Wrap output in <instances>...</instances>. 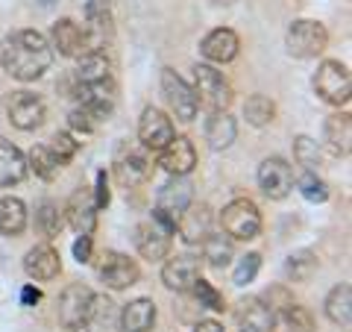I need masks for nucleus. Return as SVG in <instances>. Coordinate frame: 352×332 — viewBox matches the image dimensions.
<instances>
[{"label": "nucleus", "mask_w": 352, "mask_h": 332, "mask_svg": "<svg viewBox=\"0 0 352 332\" xmlns=\"http://www.w3.org/2000/svg\"><path fill=\"white\" fill-rule=\"evenodd\" d=\"M0 65L12 80L32 83L53 65V48L47 36H41L38 30H15L3 39Z\"/></svg>", "instance_id": "nucleus-1"}, {"label": "nucleus", "mask_w": 352, "mask_h": 332, "mask_svg": "<svg viewBox=\"0 0 352 332\" xmlns=\"http://www.w3.org/2000/svg\"><path fill=\"white\" fill-rule=\"evenodd\" d=\"M194 203V185L185 180V176H170V183H164L159 188L156 197V212H153V220L162 224L168 232L176 229V220Z\"/></svg>", "instance_id": "nucleus-2"}, {"label": "nucleus", "mask_w": 352, "mask_h": 332, "mask_svg": "<svg viewBox=\"0 0 352 332\" xmlns=\"http://www.w3.org/2000/svg\"><path fill=\"white\" fill-rule=\"evenodd\" d=\"M314 92L320 97L323 103L329 106H346L349 97H352V76H349V68L340 59H326L320 62V68L314 74Z\"/></svg>", "instance_id": "nucleus-3"}, {"label": "nucleus", "mask_w": 352, "mask_h": 332, "mask_svg": "<svg viewBox=\"0 0 352 332\" xmlns=\"http://www.w3.org/2000/svg\"><path fill=\"white\" fill-rule=\"evenodd\" d=\"M194 94L197 101H200L206 109H212V112H226L229 103H232V85L223 74H220L214 65H197L194 68Z\"/></svg>", "instance_id": "nucleus-4"}, {"label": "nucleus", "mask_w": 352, "mask_h": 332, "mask_svg": "<svg viewBox=\"0 0 352 332\" xmlns=\"http://www.w3.org/2000/svg\"><path fill=\"white\" fill-rule=\"evenodd\" d=\"M220 224H223V232L232 241H252L261 236V212L247 197L229 200L220 212Z\"/></svg>", "instance_id": "nucleus-5"}, {"label": "nucleus", "mask_w": 352, "mask_h": 332, "mask_svg": "<svg viewBox=\"0 0 352 332\" xmlns=\"http://www.w3.org/2000/svg\"><path fill=\"white\" fill-rule=\"evenodd\" d=\"M285 44H288V53L296 59H314L329 48V30L320 24V21L311 18H300L288 27V36H285Z\"/></svg>", "instance_id": "nucleus-6"}, {"label": "nucleus", "mask_w": 352, "mask_h": 332, "mask_svg": "<svg viewBox=\"0 0 352 332\" xmlns=\"http://www.w3.org/2000/svg\"><path fill=\"white\" fill-rule=\"evenodd\" d=\"M94 306V291L82 282L68 285L59 294V324L65 329H82L88 324V315H91Z\"/></svg>", "instance_id": "nucleus-7"}, {"label": "nucleus", "mask_w": 352, "mask_h": 332, "mask_svg": "<svg viewBox=\"0 0 352 332\" xmlns=\"http://www.w3.org/2000/svg\"><path fill=\"white\" fill-rule=\"evenodd\" d=\"M162 94H164V101H168L170 112L179 118V121H194L197 118L200 101H197L194 88L185 83L176 71H170V68L162 71Z\"/></svg>", "instance_id": "nucleus-8"}, {"label": "nucleus", "mask_w": 352, "mask_h": 332, "mask_svg": "<svg viewBox=\"0 0 352 332\" xmlns=\"http://www.w3.org/2000/svg\"><path fill=\"white\" fill-rule=\"evenodd\" d=\"M100 280L106 282V289L112 291H124L132 289L138 280H141V268L135 259H129L126 253H118V250H106L100 256Z\"/></svg>", "instance_id": "nucleus-9"}, {"label": "nucleus", "mask_w": 352, "mask_h": 332, "mask_svg": "<svg viewBox=\"0 0 352 332\" xmlns=\"http://www.w3.org/2000/svg\"><path fill=\"white\" fill-rule=\"evenodd\" d=\"M6 112H9V121H12V127L18 129H38L44 124V118H47V106L38 94L32 92H12L9 94V103H6Z\"/></svg>", "instance_id": "nucleus-10"}, {"label": "nucleus", "mask_w": 352, "mask_h": 332, "mask_svg": "<svg viewBox=\"0 0 352 332\" xmlns=\"http://www.w3.org/2000/svg\"><path fill=\"white\" fill-rule=\"evenodd\" d=\"M50 48L68 59H80L85 53H91V41H88L85 27H80L74 18H59L50 30Z\"/></svg>", "instance_id": "nucleus-11"}, {"label": "nucleus", "mask_w": 352, "mask_h": 332, "mask_svg": "<svg viewBox=\"0 0 352 332\" xmlns=\"http://www.w3.org/2000/svg\"><path fill=\"white\" fill-rule=\"evenodd\" d=\"M258 185L267 200H285L294 188V168L282 156H270L258 165Z\"/></svg>", "instance_id": "nucleus-12"}, {"label": "nucleus", "mask_w": 352, "mask_h": 332, "mask_svg": "<svg viewBox=\"0 0 352 332\" xmlns=\"http://www.w3.org/2000/svg\"><path fill=\"white\" fill-rule=\"evenodd\" d=\"M176 136L173 132V121L156 106H147L138 118V141L144 150H162L168 141Z\"/></svg>", "instance_id": "nucleus-13"}, {"label": "nucleus", "mask_w": 352, "mask_h": 332, "mask_svg": "<svg viewBox=\"0 0 352 332\" xmlns=\"http://www.w3.org/2000/svg\"><path fill=\"white\" fill-rule=\"evenodd\" d=\"M235 324L241 332H273L276 326V312L261 297H247L235 306Z\"/></svg>", "instance_id": "nucleus-14"}, {"label": "nucleus", "mask_w": 352, "mask_h": 332, "mask_svg": "<svg viewBox=\"0 0 352 332\" xmlns=\"http://www.w3.org/2000/svg\"><path fill=\"white\" fill-rule=\"evenodd\" d=\"M159 165L170 176H188L197 165V150L191 145V138L185 136H173L168 145L159 150Z\"/></svg>", "instance_id": "nucleus-15"}, {"label": "nucleus", "mask_w": 352, "mask_h": 332, "mask_svg": "<svg viewBox=\"0 0 352 332\" xmlns=\"http://www.w3.org/2000/svg\"><path fill=\"white\" fill-rule=\"evenodd\" d=\"M238 50H241V39H238V32L229 30V27H217V30H212V32H208V36L200 41L203 59L212 62V65H226V62H232V59L238 56Z\"/></svg>", "instance_id": "nucleus-16"}, {"label": "nucleus", "mask_w": 352, "mask_h": 332, "mask_svg": "<svg viewBox=\"0 0 352 332\" xmlns=\"http://www.w3.org/2000/svg\"><path fill=\"white\" fill-rule=\"evenodd\" d=\"M170 236L173 232H168L162 224L147 220V224H141L135 229V247L147 262H162L170 256Z\"/></svg>", "instance_id": "nucleus-17"}, {"label": "nucleus", "mask_w": 352, "mask_h": 332, "mask_svg": "<svg viewBox=\"0 0 352 332\" xmlns=\"http://www.w3.org/2000/svg\"><path fill=\"white\" fill-rule=\"evenodd\" d=\"M62 212H65V220H68L80 236H91L94 227H97V212H100V209L94 206V194L88 191V188H80V191L71 194V200Z\"/></svg>", "instance_id": "nucleus-18"}, {"label": "nucleus", "mask_w": 352, "mask_h": 332, "mask_svg": "<svg viewBox=\"0 0 352 332\" xmlns=\"http://www.w3.org/2000/svg\"><path fill=\"white\" fill-rule=\"evenodd\" d=\"M115 176L120 180V185L135 188L150 176V159L144 147H124L115 159Z\"/></svg>", "instance_id": "nucleus-19"}, {"label": "nucleus", "mask_w": 352, "mask_h": 332, "mask_svg": "<svg viewBox=\"0 0 352 332\" xmlns=\"http://www.w3.org/2000/svg\"><path fill=\"white\" fill-rule=\"evenodd\" d=\"M200 276V262L194 256H176V259H168L162 268V282L164 289H170L176 294H188L191 285L197 282Z\"/></svg>", "instance_id": "nucleus-20"}, {"label": "nucleus", "mask_w": 352, "mask_h": 332, "mask_svg": "<svg viewBox=\"0 0 352 332\" xmlns=\"http://www.w3.org/2000/svg\"><path fill=\"white\" fill-rule=\"evenodd\" d=\"M24 271L38 282H47V280H56L62 273V259L53 245H36L27 256H24Z\"/></svg>", "instance_id": "nucleus-21"}, {"label": "nucleus", "mask_w": 352, "mask_h": 332, "mask_svg": "<svg viewBox=\"0 0 352 332\" xmlns=\"http://www.w3.org/2000/svg\"><path fill=\"white\" fill-rule=\"evenodd\" d=\"M173 232H179L182 241H188V245H200L208 232H212V212H208V206H194L191 203L179 215V220H176Z\"/></svg>", "instance_id": "nucleus-22"}, {"label": "nucleus", "mask_w": 352, "mask_h": 332, "mask_svg": "<svg viewBox=\"0 0 352 332\" xmlns=\"http://www.w3.org/2000/svg\"><path fill=\"white\" fill-rule=\"evenodd\" d=\"M118 324L124 332H150L156 326V303H153L150 297H138V300L126 303L118 318Z\"/></svg>", "instance_id": "nucleus-23"}, {"label": "nucleus", "mask_w": 352, "mask_h": 332, "mask_svg": "<svg viewBox=\"0 0 352 332\" xmlns=\"http://www.w3.org/2000/svg\"><path fill=\"white\" fill-rule=\"evenodd\" d=\"M323 138H326V147L335 153V156H349L352 150V121L349 112H335L326 118L323 124Z\"/></svg>", "instance_id": "nucleus-24"}, {"label": "nucleus", "mask_w": 352, "mask_h": 332, "mask_svg": "<svg viewBox=\"0 0 352 332\" xmlns=\"http://www.w3.org/2000/svg\"><path fill=\"white\" fill-rule=\"evenodd\" d=\"M27 174H30L27 156L12 145V141L0 138V188H9V185L24 183Z\"/></svg>", "instance_id": "nucleus-25"}, {"label": "nucleus", "mask_w": 352, "mask_h": 332, "mask_svg": "<svg viewBox=\"0 0 352 332\" xmlns=\"http://www.w3.org/2000/svg\"><path fill=\"white\" fill-rule=\"evenodd\" d=\"M238 138V124L229 112H212V118L206 121V141L212 150H226L232 147V141Z\"/></svg>", "instance_id": "nucleus-26"}, {"label": "nucleus", "mask_w": 352, "mask_h": 332, "mask_svg": "<svg viewBox=\"0 0 352 332\" xmlns=\"http://www.w3.org/2000/svg\"><path fill=\"white\" fill-rule=\"evenodd\" d=\"M200 247H203V259L212 264V268H226V264L235 259V245L226 232H208L200 241Z\"/></svg>", "instance_id": "nucleus-27"}, {"label": "nucleus", "mask_w": 352, "mask_h": 332, "mask_svg": "<svg viewBox=\"0 0 352 332\" xmlns=\"http://www.w3.org/2000/svg\"><path fill=\"white\" fill-rule=\"evenodd\" d=\"M323 309H326V318L332 320V324L349 326V320H352V289H349V282L335 285V289L329 291Z\"/></svg>", "instance_id": "nucleus-28"}, {"label": "nucleus", "mask_w": 352, "mask_h": 332, "mask_svg": "<svg viewBox=\"0 0 352 332\" xmlns=\"http://www.w3.org/2000/svg\"><path fill=\"white\" fill-rule=\"evenodd\" d=\"M24 229H27V203L21 197H3L0 200V232L15 238Z\"/></svg>", "instance_id": "nucleus-29"}, {"label": "nucleus", "mask_w": 352, "mask_h": 332, "mask_svg": "<svg viewBox=\"0 0 352 332\" xmlns=\"http://www.w3.org/2000/svg\"><path fill=\"white\" fill-rule=\"evenodd\" d=\"M112 80V68L100 50H91L80 56V68H76V85H94V83H106Z\"/></svg>", "instance_id": "nucleus-30"}, {"label": "nucleus", "mask_w": 352, "mask_h": 332, "mask_svg": "<svg viewBox=\"0 0 352 332\" xmlns=\"http://www.w3.org/2000/svg\"><path fill=\"white\" fill-rule=\"evenodd\" d=\"M27 168L36 174L38 180L53 183L59 176V171H62V162L56 159V153H53L50 147L36 145V147H30V153H27Z\"/></svg>", "instance_id": "nucleus-31"}, {"label": "nucleus", "mask_w": 352, "mask_h": 332, "mask_svg": "<svg viewBox=\"0 0 352 332\" xmlns=\"http://www.w3.org/2000/svg\"><path fill=\"white\" fill-rule=\"evenodd\" d=\"M244 118H247V124L258 127V129L267 127V124H273V118H276V103L264 94H252L244 103Z\"/></svg>", "instance_id": "nucleus-32"}, {"label": "nucleus", "mask_w": 352, "mask_h": 332, "mask_svg": "<svg viewBox=\"0 0 352 332\" xmlns=\"http://www.w3.org/2000/svg\"><path fill=\"white\" fill-rule=\"evenodd\" d=\"M317 271V256L311 250H296L288 256V262H285V273H288L291 282H308Z\"/></svg>", "instance_id": "nucleus-33"}, {"label": "nucleus", "mask_w": 352, "mask_h": 332, "mask_svg": "<svg viewBox=\"0 0 352 332\" xmlns=\"http://www.w3.org/2000/svg\"><path fill=\"white\" fill-rule=\"evenodd\" d=\"M62 227H65V212H62V209L56 203H50V200L41 203L38 212H36V229L50 241V238L59 236Z\"/></svg>", "instance_id": "nucleus-34"}, {"label": "nucleus", "mask_w": 352, "mask_h": 332, "mask_svg": "<svg viewBox=\"0 0 352 332\" xmlns=\"http://www.w3.org/2000/svg\"><path fill=\"white\" fill-rule=\"evenodd\" d=\"M294 159L302 165L305 171H320L323 168V150L320 145H317L314 138H308V136H296L294 138Z\"/></svg>", "instance_id": "nucleus-35"}, {"label": "nucleus", "mask_w": 352, "mask_h": 332, "mask_svg": "<svg viewBox=\"0 0 352 332\" xmlns=\"http://www.w3.org/2000/svg\"><path fill=\"white\" fill-rule=\"evenodd\" d=\"M296 185H300V194L305 197L308 203H323L329 197V185L323 176H317L314 171H302V176L296 180Z\"/></svg>", "instance_id": "nucleus-36"}, {"label": "nucleus", "mask_w": 352, "mask_h": 332, "mask_svg": "<svg viewBox=\"0 0 352 332\" xmlns=\"http://www.w3.org/2000/svg\"><path fill=\"white\" fill-rule=\"evenodd\" d=\"M191 294L197 297V303L206 306V309H212V312H223V309H226L223 294H220L212 282H206L203 276H197V282L191 285Z\"/></svg>", "instance_id": "nucleus-37"}, {"label": "nucleus", "mask_w": 352, "mask_h": 332, "mask_svg": "<svg viewBox=\"0 0 352 332\" xmlns=\"http://www.w3.org/2000/svg\"><path fill=\"white\" fill-rule=\"evenodd\" d=\"M282 318H285V324H288L291 332H314V315L300 303H291L282 312Z\"/></svg>", "instance_id": "nucleus-38"}, {"label": "nucleus", "mask_w": 352, "mask_h": 332, "mask_svg": "<svg viewBox=\"0 0 352 332\" xmlns=\"http://www.w3.org/2000/svg\"><path fill=\"white\" fill-rule=\"evenodd\" d=\"M258 271H261V256L258 253H247V256H241V262H238V268L232 273V282L238 285V289H244V285H250L252 280H256Z\"/></svg>", "instance_id": "nucleus-39"}, {"label": "nucleus", "mask_w": 352, "mask_h": 332, "mask_svg": "<svg viewBox=\"0 0 352 332\" xmlns=\"http://www.w3.org/2000/svg\"><path fill=\"white\" fill-rule=\"evenodd\" d=\"M68 124H71V129H76V132H82V136H88V132H94L97 127L103 124V121L97 118L91 109H85V106L80 103V106H76L74 112L68 115Z\"/></svg>", "instance_id": "nucleus-40"}, {"label": "nucleus", "mask_w": 352, "mask_h": 332, "mask_svg": "<svg viewBox=\"0 0 352 332\" xmlns=\"http://www.w3.org/2000/svg\"><path fill=\"white\" fill-rule=\"evenodd\" d=\"M50 150L56 153V159L65 165V162H71L76 156V150H80V141H76L71 132H56V136H53Z\"/></svg>", "instance_id": "nucleus-41"}, {"label": "nucleus", "mask_w": 352, "mask_h": 332, "mask_svg": "<svg viewBox=\"0 0 352 332\" xmlns=\"http://www.w3.org/2000/svg\"><path fill=\"white\" fill-rule=\"evenodd\" d=\"M109 200H112V191H109V176L106 171H97V185H94V206L106 209Z\"/></svg>", "instance_id": "nucleus-42"}, {"label": "nucleus", "mask_w": 352, "mask_h": 332, "mask_svg": "<svg viewBox=\"0 0 352 332\" xmlns=\"http://www.w3.org/2000/svg\"><path fill=\"white\" fill-rule=\"evenodd\" d=\"M91 256H94L91 236H80V238L74 241V259L80 262V264H85V262H91Z\"/></svg>", "instance_id": "nucleus-43"}, {"label": "nucleus", "mask_w": 352, "mask_h": 332, "mask_svg": "<svg viewBox=\"0 0 352 332\" xmlns=\"http://www.w3.org/2000/svg\"><path fill=\"white\" fill-rule=\"evenodd\" d=\"M41 300V291L36 289V285H24V291H21V303L24 306H36Z\"/></svg>", "instance_id": "nucleus-44"}, {"label": "nucleus", "mask_w": 352, "mask_h": 332, "mask_svg": "<svg viewBox=\"0 0 352 332\" xmlns=\"http://www.w3.org/2000/svg\"><path fill=\"white\" fill-rule=\"evenodd\" d=\"M194 332H223V326H220L217 320H200V324L194 326Z\"/></svg>", "instance_id": "nucleus-45"}, {"label": "nucleus", "mask_w": 352, "mask_h": 332, "mask_svg": "<svg viewBox=\"0 0 352 332\" xmlns=\"http://www.w3.org/2000/svg\"><path fill=\"white\" fill-rule=\"evenodd\" d=\"M214 3H223V6H229V3H235V0H214Z\"/></svg>", "instance_id": "nucleus-46"}]
</instances>
